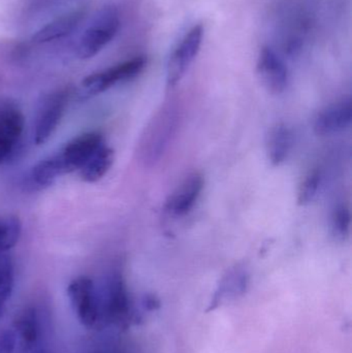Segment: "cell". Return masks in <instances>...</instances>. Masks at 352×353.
Returning a JSON list of instances; mask_svg holds the SVG:
<instances>
[{"instance_id": "obj_1", "label": "cell", "mask_w": 352, "mask_h": 353, "mask_svg": "<svg viewBox=\"0 0 352 353\" xmlns=\"http://www.w3.org/2000/svg\"><path fill=\"white\" fill-rule=\"evenodd\" d=\"M181 120L179 107H161L145 128L138 143V155L145 167H153L163 159L175 138Z\"/></svg>"}, {"instance_id": "obj_2", "label": "cell", "mask_w": 352, "mask_h": 353, "mask_svg": "<svg viewBox=\"0 0 352 353\" xmlns=\"http://www.w3.org/2000/svg\"><path fill=\"white\" fill-rule=\"evenodd\" d=\"M120 17L115 6H105L99 10L90 26L85 31L79 43L78 54L82 59L94 57L117 34Z\"/></svg>"}, {"instance_id": "obj_3", "label": "cell", "mask_w": 352, "mask_h": 353, "mask_svg": "<svg viewBox=\"0 0 352 353\" xmlns=\"http://www.w3.org/2000/svg\"><path fill=\"white\" fill-rule=\"evenodd\" d=\"M203 37L204 27L194 25L174 48L167 64V89L175 88L181 82L200 52Z\"/></svg>"}, {"instance_id": "obj_4", "label": "cell", "mask_w": 352, "mask_h": 353, "mask_svg": "<svg viewBox=\"0 0 352 353\" xmlns=\"http://www.w3.org/2000/svg\"><path fill=\"white\" fill-rule=\"evenodd\" d=\"M130 321L132 308L123 277L121 274H113L107 284L105 300L99 303V323L127 327Z\"/></svg>"}, {"instance_id": "obj_5", "label": "cell", "mask_w": 352, "mask_h": 353, "mask_svg": "<svg viewBox=\"0 0 352 353\" xmlns=\"http://www.w3.org/2000/svg\"><path fill=\"white\" fill-rule=\"evenodd\" d=\"M68 298L79 321L89 329L99 325V300L90 278L81 276L70 282Z\"/></svg>"}, {"instance_id": "obj_6", "label": "cell", "mask_w": 352, "mask_h": 353, "mask_svg": "<svg viewBox=\"0 0 352 353\" xmlns=\"http://www.w3.org/2000/svg\"><path fill=\"white\" fill-rule=\"evenodd\" d=\"M147 59L138 56L122 62L101 72L90 74L83 80L82 86L89 94H99L113 87L117 83L132 80L138 77L146 68Z\"/></svg>"}, {"instance_id": "obj_7", "label": "cell", "mask_w": 352, "mask_h": 353, "mask_svg": "<svg viewBox=\"0 0 352 353\" xmlns=\"http://www.w3.org/2000/svg\"><path fill=\"white\" fill-rule=\"evenodd\" d=\"M68 101L65 91H55L43 97L35 117V144H45L51 138L65 112Z\"/></svg>"}, {"instance_id": "obj_8", "label": "cell", "mask_w": 352, "mask_h": 353, "mask_svg": "<svg viewBox=\"0 0 352 353\" xmlns=\"http://www.w3.org/2000/svg\"><path fill=\"white\" fill-rule=\"evenodd\" d=\"M105 144L103 137L99 132H86L72 139L58 155L61 159L68 174L72 173L82 169Z\"/></svg>"}, {"instance_id": "obj_9", "label": "cell", "mask_w": 352, "mask_h": 353, "mask_svg": "<svg viewBox=\"0 0 352 353\" xmlns=\"http://www.w3.org/2000/svg\"><path fill=\"white\" fill-rule=\"evenodd\" d=\"M205 187V179L200 173H192L169 195L165 203V211L172 217L188 215L196 207Z\"/></svg>"}, {"instance_id": "obj_10", "label": "cell", "mask_w": 352, "mask_h": 353, "mask_svg": "<svg viewBox=\"0 0 352 353\" xmlns=\"http://www.w3.org/2000/svg\"><path fill=\"white\" fill-rule=\"evenodd\" d=\"M256 70L269 92L280 94L289 85V74L283 60L270 47H262L258 56Z\"/></svg>"}, {"instance_id": "obj_11", "label": "cell", "mask_w": 352, "mask_h": 353, "mask_svg": "<svg viewBox=\"0 0 352 353\" xmlns=\"http://www.w3.org/2000/svg\"><path fill=\"white\" fill-rule=\"evenodd\" d=\"M24 125V116L18 108L0 105V163L8 161L16 152Z\"/></svg>"}, {"instance_id": "obj_12", "label": "cell", "mask_w": 352, "mask_h": 353, "mask_svg": "<svg viewBox=\"0 0 352 353\" xmlns=\"http://www.w3.org/2000/svg\"><path fill=\"white\" fill-rule=\"evenodd\" d=\"M351 99H343L318 113L314 120V132L320 137L333 136L347 130L351 125Z\"/></svg>"}, {"instance_id": "obj_13", "label": "cell", "mask_w": 352, "mask_h": 353, "mask_svg": "<svg viewBox=\"0 0 352 353\" xmlns=\"http://www.w3.org/2000/svg\"><path fill=\"white\" fill-rule=\"evenodd\" d=\"M14 330L20 339L21 348L16 353H33L37 352L41 337L39 317L34 308L24 309L14 319Z\"/></svg>"}, {"instance_id": "obj_14", "label": "cell", "mask_w": 352, "mask_h": 353, "mask_svg": "<svg viewBox=\"0 0 352 353\" xmlns=\"http://www.w3.org/2000/svg\"><path fill=\"white\" fill-rule=\"evenodd\" d=\"M293 146V134L284 123L273 126L267 136V154L274 167H279L289 159Z\"/></svg>"}, {"instance_id": "obj_15", "label": "cell", "mask_w": 352, "mask_h": 353, "mask_svg": "<svg viewBox=\"0 0 352 353\" xmlns=\"http://www.w3.org/2000/svg\"><path fill=\"white\" fill-rule=\"evenodd\" d=\"M84 12L76 10L70 12L65 16L56 19L53 22L45 25L43 28L39 29L32 37V41L37 43H48L54 39H61L70 34L78 26L79 23L82 21Z\"/></svg>"}, {"instance_id": "obj_16", "label": "cell", "mask_w": 352, "mask_h": 353, "mask_svg": "<svg viewBox=\"0 0 352 353\" xmlns=\"http://www.w3.org/2000/svg\"><path fill=\"white\" fill-rule=\"evenodd\" d=\"M68 174L59 155L56 154L37 163L29 174L28 185L31 188L43 189L55 182L58 176Z\"/></svg>"}, {"instance_id": "obj_17", "label": "cell", "mask_w": 352, "mask_h": 353, "mask_svg": "<svg viewBox=\"0 0 352 353\" xmlns=\"http://www.w3.org/2000/svg\"><path fill=\"white\" fill-rule=\"evenodd\" d=\"M114 163V151L103 145L93 155L92 159L81 169V176L85 182L95 183L101 180L111 169Z\"/></svg>"}, {"instance_id": "obj_18", "label": "cell", "mask_w": 352, "mask_h": 353, "mask_svg": "<svg viewBox=\"0 0 352 353\" xmlns=\"http://www.w3.org/2000/svg\"><path fill=\"white\" fill-rule=\"evenodd\" d=\"M248 273L243 268L238 267L231 270L223 278L215 296L214 304H218L222 299L229 296H236L242 294L247 288Z\"/></svg>"}, {"instance_id": "obj_19", "label": "cell", "mask_w": 352, "mask_h": 353, "mask_svg": "<svg viewBox=\"0 0 352 353\" xmlns=\"http://www.w3.org/2000/svg\"><path fill=\"white\" fill-rule=\"evenodd\" d=\"M22 224L14 216L0 217V252H8L16 246L20 238Z\"/></svg>"}, {"instance_id": "obj_20", "label": "cell", "mask_w": 352, "mask_h": 353, "mask_svg": "<svg viewBox=\"0 0 352 353\" xmlns=\"http://www.w3.org/2000/svg\"><path fill=\"white\" fill-rule=\"evenodd\" d=\"M14 274L12 259L6 252H0V305L6 306V301L14 290Z\"/></svg>"}, {"instance_id": "obj_21", "label": "cell", "mask_w": 352, "mask_h": 353, "mask_svg": "<svg viewBox=\"0 0 352 353\" xmlns=\"http://www.w3.org/2000/svg\"><path fill=\"white\" fill-rule=\"evenodd\" d=\"M322 183V175L318 170H313L302 181L298 191V203L307 205L318 196Z\"/></svg>"}, {"instance_id": "obj_22", "label": "cell", "mask_w": 352, "mask_h": 353, "mask_svg": "<svg viewBox=\"0 0 352 353\" xmlns=\"http://www.w3.org/2000/svg\"><path fill=\"white\" fill-rule=\"evenodd\" d=\"M351 226V210L347 205H338L331 216V230L337 240H345L349 236Z\"/></svg>"}, {"instance_id": "obj_23", "label": "cell", "mask_w": 352, "mask_h": 353, "mask_svg": "<svg viewBox=\"0 0 352 353\" xmlns=\"http://www.w3.org/2000/svg\"><path fill=\"white\" fill-rule=\"evenodd\" d=\"M18 348V337L14 330L0 332V353H16Z\"/></svg>"}, {"instance_id": "obj_24", "label": "cell", "mask_w": 352, "mask_h": 353, "mask_svg": "<svg viewBox=\"0 0 352 353\" xmlns=\"http://www.w3.org/2000/svg\"><path fill=\"white\" fill-rule=\"evenodd\" d=\"M4 313V306L3 305H0V319L3 316Z\"/></svg>"}, {"instance_id": "obj_25", "label": "cell", "mask_w": 352, "mask_h": 353, "mask_svg": "<svg viewBox=\"0 0 352 353\" xmlns=\"http://www.w3.org/2000/svg\"><path fill=\"white\" fill-rule=\"evenodd\" d=\"M33 353H47V352H43V350H37V352H33Z\"/></svg>"}]
</instances>
